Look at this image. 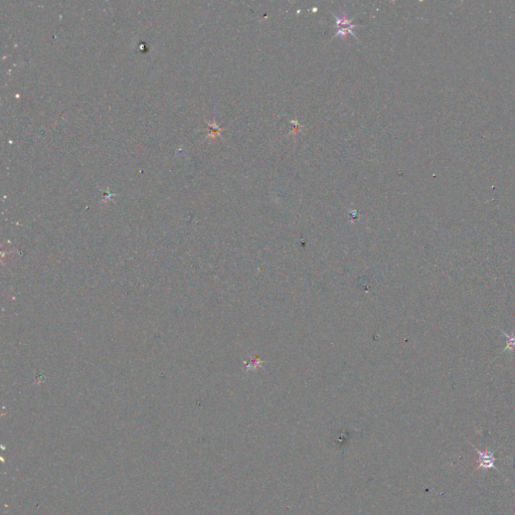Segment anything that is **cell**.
Returning a JSON list of instances; mask_svg holds the SVG:
<instances>
[{
	"label": "cell",
	"mask_w": 515,
	"mask_h": 515,
	"mask_svg": "<svg viewBox=\"0 0 515 515\" xmlns=\"http://www.w3.org/2000/svg\"><path fill=\"white\" fill-rule=\"evenodd\" d=\"M334 18L336 19V24H335V27H338L339 30L334 34V36H342L345 37L346 34H353L352 32V28L355 27L356 25L355 24H352V20L354 19V17L352 18H347L346 16H342V17H338L336 15H334Z\"/></svg>",
	"instance_id": "cell-1"
},
{
	"label": "cell",
	"mask_w": 515,
	"mask_h": 515,
	"mask_svg": "<svg viewBox=\"0 0 515 515\" xmlns=\"http://www.w3.org/2000/svg\"><path fill=\"white\" fill-rule=\"evenodd\" d=\"M476 451H477V453L479 455V458H478L479 468H482V469L495 468V461H496V459H495L494 453H491V452H488V451H480L478 449H476Z\"/></svg>",
	"instance_id": "cell-2"
}]
</instances>
